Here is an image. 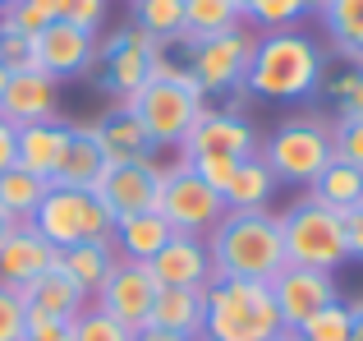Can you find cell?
Listing matches in <instances>:
<instances>
[{"mask_svg": "<svg viewBox=\"0 0 363 341\" xmlns=\"http://www.w3.org/2000/svg\"><path fill=\"white\" fill-rule=\"evenodd\" d=\"M207 254H212L216 277H235V281H267L272 286L290 268L281 217H272L267 207H230L221 217V226L207 235Z\"/></svg>", "mask_w": 363, "mask_h": 341, "instance_id": "6da1fadb", "label": "cell"}, {"mask_svg": "<svg viewBox=\"0 0 363 341\" xmlns=\"http://www.w3.org/2000/svg\"><path fill=\"white\" fill-rule=\"evenodd\" d=\"M322 88V46L303 33H262L248 60L244 92L267 102H303Z\"/></svg>", "mask_w": 363, "mask_h": 341, "instance_id": "7a4b0ae2", "label": "cell"}, {"mask_svg": "<svg viewBox=\"0 0 363 341\" xmlns=\"http://www.w3.org/2000/svg\"><path fill=\"white\" fill-rule=\"evenodd\" d=\"M281 328L276 300L267 281H235V277H212L207 286V318L203 337L207 341H272Z\"/></svg>", "mask_w": 363, "mask_h": 341, "instance_id": "3957f363", "label": "cell"}, {"mask_svg": "<svg viewBox=\"0 0 363 341\" xmlns=\"http://www.w3.org/2000/svg\"><path fill=\"white\" fill-rule=\"evenodd\" d=\"M124 107L143 120V129L157 148H179L184 134L194 129V120L207 111V97L194 83V74H175V79H147Z\"/></svg>", "mask_w": 363, "mask_h": 341, "instance_id": "277c9868", "label": "cell"}, {"mask_svg": "<svg viewBox=\"0 0 363 341\" xmlns=\"http://www.w3.org/2000/svg\"><path fill=\"white\" fill-rule=\"evenodd\" d=\"M281 235H285V259L294 268H318V272H336L350 259V240H345V212L313 203L308 194L281 212Z\"/></svg>", "mask_w": 363, "mask_h": 341, "instance_id": "5b68a950", "label": "cell"}, {"mask_svg": "<svg viewBox=\"0 0 363 341\" xmlns=\"http://www.w3.org/2000/svg\"><path fill=\"white\" fill-rule=\"evenodd\" d=\"M33 226L55 244V249H69V244H92V240H111L116 235V217L106 212L92 189H46L42 207L33 212Z\"/></svg>", "mask_w": 363, "mask_h": 341, "instance_id": "8992f818", "label": "cell"}, {"mask_svg": "<svg viewBox=\"0 0 363 341\" xmlns=\"http://www.w3.org/2000/svg\"><path fill=\"white\" fill-rule=\"evenodd\" d=\"M157 212L170 222V231L203 240V235H212L216 226H221V217L230 212V207H225V198L216 194L207 180H198L194 170H189L184 153H179V166H166V175H161Z\"/></svg>", "mask_w": 363, "mask_h": 341, "instance_id": "52a82bcc", "label": "cell"}, {"mask_svg": "<svg viewBox=\"0 0 363 341\" xmlns=\"http://www.w3.org/2000/svg\"><path fill=\"white\" fill-rule=\"evenodd\" d=\"M276 180H299L308 185L322 166L331 162V129L322 120H281L267 134V144L257 148Z\"/></svg>", "mask_w": 363, "mask_h": 341, "instance_id": "ba28073f", "label": "cell"}, {"mask_svg": "<svg viewBox=\"0 0 363 341\" xmlns=\"http://www.w3.org/2000/svg\"><path fill=\"white\" fill-rule=\"evenodd\" d=\"M253 46H257V37L248 28H230V33H216L207 42H189V74L203 88V97L244 92Z\"/></svg>", "mask_w": 363, "mask_h": 341, "instance_id": "9c48e42d", "label": "cell"}, {"mask_svg": "<svg viewBox=\"0 0 363 341\" xmlns=\"http://www.w3.org/2000/svg\"><path fill=\"white\" fill-rule=\"evenodd\" d=\"M157 277L147 272V263H133V259H116V268H111L106 286L92 296V305L106 309L116 323H124L129 332H138L143 323H147L152 314V300H157Z\"/></svg>", "mask_w": 363, "mask_h": 341, "instance_id": "30bf717a", "label": "cell"}, {"mask_svg": "<svg viewBox=\"0 0 363 341\" xmlns=\"http://www.w3.org/2000/svg\"><path fill=\"white\" fill-rule=\"evenodd\" d=\"M184 157H253L257 134L235 107H207L179 144Z\"/></svg>", "mask_w": 363, "mask_h": 341, "instance_id": "8fae6325", "label": "cell"}, {"mask_svg": "<svg viewBox=\"0 0 363 341\" xmlns=\"http://www.w3.org/2000/svg\"><path fill=\"white\" fill-rule=\"evenodd\" d=\"M161 175L166 166L157 162H124V166H106V175L97 180L92 194L106 203V212L124 222L138 212H157V194H161Z\"/></svg>", "mask_w": 363, "mask_h": 341, "instance_id": "7c38bea8", "label": "cell"}, {"mask_svg": "<svg viewBox=\"0 0 363 341\" xmlns=\"http://www.w3.org/2000/svg\"><path fill=\"white\" fill-rule=\"evenodd\" d=\"M272 300H276V314H281V328L294 332L299 323H308L318 309L336 305V281L331 272H318V268H285L281 277L272 281Z\"/></svg>", "mask_w": 363, "mask_h": 341, "instance_id": "4fadbf2b", "label": "cell"}, {"mask_svg": "<svg viewBox=\"0 0 363 341\" xmlns=\"http://www.w3.org/2000/svg\"><path fill=\"white\" fill-rule=\"evenodd\" d=\"M152 51H157V42H152L147 33H138V28H124L106 46H97L101 79H106V88L116 92L120 102H129L133 92L152 79Z\"/></svg>", "mask_w": 363, "mask_h": 341, "instance_id": "5bb4252c", "label": "cell"}, {"mask_svg": "<svg viewBox=\"0 0 363 341\" xmlns=\"http://www.w3.org/2000/svg\"><path fill=\"white\" fill-rule=\"evenodd\" d=\"M92 60H97V33H83L65 18H51L37 33V70H46L51 79H74Z\"/></svg>", "mask_w": 363, "mask_h": 341, "instance_id": "9a60e30c", "label": "cell"}, {"mask_svg": "<svg viewBox=\"0 0 363 341\" xmlns=\"http://www.w3.org/2000/svg\"><path fill=\"white\" fill-rule=\"evenodd\" d=\"M55 107H60V79H51L46 70L9 74L5 97H0V120H9L14 129L42 125V120H55Z\"/></svg>", "mask_w": 363, "mask_h": 341, "instance_id": "2e32d148", "label": "cell"}, {"mask_svg": "<svg viewBox=\"0 0 363 341\" xmlns=\"http://www.w3.org/2000/svg\"><path fill=\"white\" fill-rule=\"evenodd\" d=\"M147 272L157 277V286H212V277H216L207 240L179 235V231L147 259Z\"/></svg>", "mask_w": 363, "mask_h": 341, "instance_id": "e0dca14e", "label": "cell"}, {"mask_svg": "<svg viewBox=\"0 0 363 341\" xmlns=\"http://www.w3.org/2000/svg\"><path fill=\"white\" fill-rule=\"evenodd\" d=\"M55 254L60 249H55L33 222H18L14 231L5 235V244H0V286L23 291L33 277H42L46 268H55Z\"/></svg>", "mask_w": 363, "mask_h": 341, "instance_id": "ac0fdd59", "label": "cell"}, {"mask_svg": "<svg viewBox=\"0 0 363 341\" xmlns=\"http://www.w3.org/2000/svg\"><path fill=\"white\" fill-rule=\"evenodd\" d=\"M106 175V153H101L92 125H65L60 162L51 170L55 189H97V180Z\"/></svg>", "mask_w": 363, "mask_h": 341, "instance_id": "d6986e66", "label": "cell"}, {"mask_svg": "<svg viewBox=\"0 0 363 341\" xmlns=\"http://www.w3.org/2000/svg\"><path fill=\"white\" fill-rule=\"evenodd\" d=\"M18 300H23L28 314H42V318H65V323H74V318L83 314V309L92 305L88 291H79V281L69 277V272L60 268H46L42 277H33L23 291H14Z\"/></svg>", "mask_w": 363, "mask_h": 341, "instance_id": "ffe728a7", "label": "cell"}, {"mask_svg": "<svg viewBox=\"0 0 363 341\" xmlns=\"http://www.w3.org/2000/svg\"><path fill=\"white\" fill-rule=\"evenodd\" d=\"M203 318H207V286H161L143 328H161V332L198 341L203 337Z\"/></svg>", "mask_w": 363, "mask_h": 341, "instance_id": "44dd1931", "label": "cell"}, {"mask_svg": "<svg viewBox=\"0 0 363 341\" xmlns=\"http://www.w3.org/2000/svg\"><path fill=\"white\" fill-rule=\"evenodd\" d=\"M92 134H97L101 153H106V166H124V162H152V139L147 129H143V120L133 116L129 107H116L111 116H101L97 125H92Z\"/></svg>", "mask_w": 363, "mask_h": 341, "instance_id": "7402d4cb", "label": "cell"}, {"mask_svg": "<svg viewBox=\"0 0 363 341\" xmlns=\"http://www.w3.org/2000/svg\"><path fill=\"white\" fill-rule=\"evenodd\" d=\"M116 259H120V254H116L111 240H92V244H69V249H60V254H55V268L69 272V277L79 281V291H88V300H92L101 286H106Z\"/></svg>", "mask_w": 363, "mask_h": 341, "instance_id": "603a6c76", "label": "cell"}, {"mask_svg": "<svg viewBox=\"0 0 363 341\" xmlns=\"http://www.w3.org/2000/svg\"><path fill=\"white\" fill-rule=\"evenodd\" d=\"M60 144H65V120L23 125V129H18V157H14V166L33 170L37 180L51 185V170H55V162H60Z\"/></svg>", "mask_w": 363, "mask_h": 341, "instance_id": "cb8c5ba5", "label": "cell"}, {"mask_svg": "<svg viewBox=\"0 0 363 341\" xmlns=\"http://www.w3.org/2000/svg\"><path fill=\"white\" fill-rule=\"evenodd\" d=\"M170 222L161 212H138V217H124L116 222V235H111V244H116L120 259H133V263H147L152 254L161 249V244L170 240Z\"/></svg>", "mask_w": 363, "mask_h": 341, "instance_id": "d4e9b609", "label": "cell"}, {"mask_svg": "<svg viewBox=\"0 0 363 341\" xmlns=\"http://www.w3.org/2000/svg\"><path fill=\"white\" fill-rule=\"evenodd\" d=\"M308 198L322 203V207H331V212H350L363 198V170L340 162V157H331V162L308 180Z\"/></svg>", "mask_w": 363, "mask_h": 341, "instance_id": "484cf974", "label": "cell"}, {"mask_svg": "<svg viewBox=\"0 0 363 341\" xmlns=\"http://www.w3.org/2000/svg\"><path fill=\"white\" fill-rule=\"evenodd\" d=\"M272 189H276L272 166L253 153V157H240V166H235V175H230L221 198H225V207H267Z\"/></svg>", "mask_w": 363, "mask_h": 341, "instance_id": "4316f807", "label": "cell"}, {"mask_svg": "<svg viewBox=\"0 0 363 341\" xmlns=\"http://www.w3.org/2000/svg\"><path fill=\"white\" fill-rule=\"evenodd\" d=\"M322 18H327V33L336 42V51L350 65H363V0H327Z\"/></svg>", "mask_w": 363, "mask_h": 341, "instance_id": "83f0119b", "label": "cell"}, {"mask_svg": "<svg viewBox=\"0 0 363 341\" xmlns=\"http://www.w3.org/2000/svg\"><path fill=\"white\" fill-rule=\"evenodd\" d=\"M46 180H37L33 170H23V166H9L5 175H0V207H5L14 222H33V212L42 207V198H46Z\"/></svg>", "mask_w": 363, "mask_h": 341, "instance_id": "f1b7e54d", "label": "cell"}, {"mask_svg": "<svg viewBox=\"0 0 363 341\" xmlns=\"http://www.w3.org/2000/svg\"><path fill=\"white\" fill-rule=\"evenodd\" d=\"M133 28L152 42H184V0H133Z\"/></svg>", "mask_w": 363, "mask_h": 341, "instance_id": "f546056e", "label": "cell"}, {"mask_svg": "<svg viewBox=\"0 0 363 341\" xmlns=\"http://www.w3.org/2000/svg\"><path fill=\"white\" fill-rule=\"evenodd\" d=\"M240 9L230 0H184V42H207L216 33L240 28Z\"/></svg>", "mask_w": 363, "mask_h": 341, "instance_id": "4dcf8cb0", "label": "cell"}, {"mask_svg": "<svg viewBox=\"0 0 363 341\" xmlns=\"http://www.w3.org/2000/svg\"><path fill=\"white\" fill-rule=\"evenodd\" d=\"M294 337L299 341H354V309L345 300H336V305L318 309L308 323L294 328Z\"/></svg>", "mask_w": 363, "mask_h": 341, "instance_id": "1f68e13d", "label": "cell"}, {"mask_svg": "<svg viewBox=\"0 0 363 341\" xmlns=\"http://www.w3.org/2000/svg\"><path fill=\"white\" fill-rule=\"evenodd\" d=\"M74 341H133V332L124 323H116L106 309L88 305L79 318H74Z\"/></svg>", "mask_w": 363, "mask_h": 341, "instance_id": "d6a6232c", "label": "cell"}, {"mask_svg": "<svg viewBox=\"0 0 363 341\" xmlns=\"http://www.w3.org/2000/svg\"><path fill=\"white\" fill-rule=\"evenodd\" d=\"M0 65H5L9 74L37 70V37H23V33H14V28L0 23Z\"/></svg>", "mask_w": 363, "mask_h": 341, "instance_id": "836d02e7", "label": "cell"}, {"mask_svg": "<svg viewBox=\"0 0 363 341\" xmlns=\"http://www.w3.org/2000/svg\"><path fill=\"white\" fill-rule=\"evenodd\" d=\"M331 157L363 170V120L336 116V125H331Z\"/></svg>", "mask_w": 363, "mask_h": 341, "instance_id": "e575fe53", "label": "cell"}, {"mask_svg": "<svg viewBox=\"0 0 363 341\" xmlns=\"http://www.w3.org/2000/svg\"><path fill=\"white\" fill-rule=\"evenodd\" d=\"M299 14H303L299 0H253V9H248L244 18H253V23L267 28V33H281V28H290Z\"/></svg>", "mask_w": 363, "mask_h": 341, "instance_id": "d590c367", "label": "cell"}, {"mask_svg": "<svg viewBox=\"0 0 363 341\" xmlns=\"http://www.w3.org/2000/svg\"><path fill=\"white\" fill-rule=\"evenodd\" d=\"M55 18L83 28V33H97L106 18V0H55Z\"/></svg>", "mask_w": 363, "mask_h": 341, "instance_id": "8d00e7d4", "label": "cell"}, {"mask_svg": "<svg viewBox=\"0 0 363 341\" xmlns=\"http://www.w3.org/2000/svg\"><path fill=\"white\" fill-rule=\"evenodd\" d=\"M0 23L14 28V33H23V37H37L46 23H51V14H46V9H37L33 0H14L9 9H0Z\"/></svg>", "mask_w": 363, "mask_h": 341, "instance_id": "74e56055", "label": "cell"}, {"mask_svg": "<svg viewBox=\"0 0 363 341\" xmlns=\"http://www.w3.org/2000/svg\"><path fill=\"white\" fill-rule=\"evenodd\" d=\"M331 97H336L340 116L363 120V70H345L336 83H331Z\"/></svg>", "mask_w": 363, "mask_h": 341, "instance_id": "f35d334b", "label": "cell"}, {"mask_svg": "<svg viewBox=\"0 0 363 341\" xmlns=\"http://www.w3.org/2000/svg\"><path fill=\"white\" fill-rule=\"evenodd\" d=\"M189 170H194L198 180H207V185L216 189V194H225V185H230L235 166H240V157H184Z\"/></svg>", "mask_w": 363, "mask_h": 341, "instance_id": "ab89813d", "label": "cell"}, {"mask_svg": "<svg viewBox=\"0 0 363 341\" xmlns=\"http://www.w3.org/2000/svg\"><path fill=\"white\" fill-rule=\"evenodd\" d=\"M28 332V309L9 286H0V341H23Z\"/></svg>", "mask_w": 363, "mask_h": 341, "instance_id": "60d3db41", "label": "cell"}, {"mask_svg": "<svg viewBox=\"0 0 363 341\" xmlns=\"http://www.w3.org/2000/svg\"><path fill=\"white\" fill-rule=\"evenodd\" d=\"M23 341H74V323H65V318L28 314V332H23Z\"/></svg>", "mask_w": 363, "mask_h": 341, "instance_id": "b9f144b4", "label": "cell"}, {"mask_svg": "<svg viewBox=\"0 0 363 341\" xmlns=\"http://www.w3.org/2000/svg\"><path fill=\"white\" fill-rule=\"evenodd\" d=\"M345 240H350V259H363V198L345 212Z\"/></svg>", "mask_w": 363, "mask_h": 341, "instance_id": "7bdbcfd3", "label": "cell"}, {"mask_svg": "<svg viewBox=\"0 0 363 341\" xmlns=\"http://www.w3.org/2000/svg\"><path fill=\"white\" fill-rule=\"evenodd\" d=\"M14 157H18V129L9 120H0V175L14 166Z\"/></svg>", "mask_w": 363, "mask_h": 341, "instance_id": "ee69618b", "label": "cell"}, {"mask_svg": "<svg viewBox=\"0 0 363 341\" xmlns=\"http://www.w3.org/2000/svg\"><path fill=\"white\" fill-rule=\"evenodd\" d=\"M133 341H189V337H175V332H161V328H138Z\"/></svg>", "mask_w": 363, "mask_h": 341, "instance_id": "f6af8a7d", "label": "cell"}, {"mask_svg": "<svg viewBox=\"0 0 363 341\" xmlns=\"http://www.w3.org/2000/svg\"><path fill=\"white\" fill-rule=\"evenodd\" d=\"M14 226H18V222H14V217H9V212H5V207H0V244H5V235H9V231H14Z\"/></svg>", "mask_w": 363, "mask_h": 341, "instance_id": "bcb514c9", "label": "cell"}, {"mask_svg": "<svg viewBox=\"0 0 363 341\" xmlns=\"http://www.w3.org/2000/svg\"><path fill=\"white\" fill-rule=\"evenodd\" d=\"M350 309H354V341H363V300H359V305H350Z\"/></svg>", "mask_w": 363, "mask_h": 341, "instance_id": "7dc6e473", "label": "cell"}, {"mask_svg": "<svg viewBox=\"0 0 363 341\" xmlns=\"http://www.w3.org/2000/svg\"><path fill=\"white\" fill-rule=\"evenodd\" d=\"M299 5H303V9H318V14H322V9H327V0H299Z\"/></svg>", "mask_w": 363, "mask_h": 341, "instance_id": "c3c4849f", "label": "cell"}, {"mask_svg": "<svg viewBox=\"0 0 363 341\" xmlns=\"http://www.w3.org/2000/svg\"><path fill=\"white\" fill-rule=\"evenodd\" d=\"M33 5H37V9H46V14L55 18V0H33Z\"/></svg>", "mask_w": 363, "mask_h": 341, "instance_id": "681fc988", "label": "cell"}, {"mask_svg": "<svg viewBox=\"0 0 363 341\" xmlns=\"http://www.w3.org/2000/svg\"><path fill=\"white\" fill-rule=\"evenodd\" d=\"M235 9H240V14H248V9H253V0H230Z\"/></svg>", "mask_w": 363, "mask_h": 341, "instance_id": "f907efd6", "label": "cell"}, {"mask_svg": "<svg viewBox=\"0 0 363 341\" xmlns=\"http://www.w3.org/2000/svg\"><path fill=\"white\" fill-rule=\"evenodd\" d=\"M5 83H9V70L0 65V97H5Z\"/></svg>", "mask_w": 363, "mask_h": 341, "instance_id": "816d5d0a", "label": "cell"}, {"mask_svg": "<svg viewBox=\"0 0 363 341\" xmlns=\"http://www.w3.org/2000/svg\"><path fill=\"white\" fill-rule=\"evenodd\" d=\"M272 341H299V337H294V332H276Z\"/></svg>", "mask_w": 363, "mask_h": 341, "instance_id": "f5cc1de1", "label": "cell"}, {"mask_svg": "<svg viewBox=\"0 0 363 341\" xmlns=\"http://www.w3.org/2000/svg\"><path fill=\"white\" fill-rule=\"evenodd\" d=\"M9 5H14V0H0V9H9Z\"/></svg>", "mask_w": 363, "mask_h": 341, "instance_id": "db71d44e", "label": "cell"}, {"mask_svg": "<svg viewBox=\"0 0 363 341\" xmlns=\"http://www.w3.org/2000/svg\"><path fill=\"white\" fill-rule=\"evenodd\" d=\"M198 341H207V337H198Z\"/></svg>", "mask_w": 363, "mask_h": 341, "instance_id": "11a10c76", "label": "cell"}, {"mask_svg": "<svg viewBox=\"0 0 363 341\" xmlns=\"http://www.w3.org/2000/svg\"><path fill=\"white\" fill-rule=\"evenodd\" d=\"M359 70H363V65H359Z\"/></svg>", "mask_w": 363, "mask_h": 341, "instance_id": "9f6ffc18", "label": "cell"}]
</instances>
